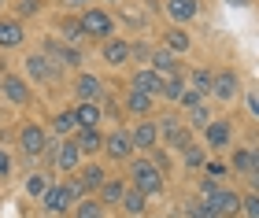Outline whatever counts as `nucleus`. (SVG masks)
<instances>
[{"label": "nucleus", "instance_id": "1", "mask_svg": "<svg viewBox=\"0 0 259 218\" xmlns=\"http://www.w3.org/2000/svg\"><path fill=\"white\" fill-rule=\"evenodd\" d=\"M130 178H134L137 192H145V196H159L163 192V170H156L148 159H137V163L130 167Z\"/></svg>", "mask_w": 259, "mask_h": 218}, {"label": "nucleus", "instance_id": "2", "mask_svg": "<svg viewBox=\"0 0 259 218\" xmlns=\"http://www.w3.org/2000/svg\"><path fill=\"white\" fill-rule=\"evenodd\" d=\"M78 26H81V33H85V37H104V41H108V37H111V30H115V22H111L108 11L89 8V11H81Z\"/></svg>", "mask_w": 259, "mask_h": 218}, {"label": "nucleus", "instance_id": "3", "mask_svg": "<svg viewBox=\"0 0 259 218\" xmlns=\"http://www.w3.org/2000/svg\"><path fill=\"white\" fill-rule=\"evenodd\" d=\"M19 148L26 155H45V148H49V133H45L37 122H26L19 130Z\"/></svg>", "mask_w": 259, "mask_h": 218}, {"label": "nucleus", "instance_id": "4", "mask_svg": "<svg viewBox=\"0 0 259 218\" xmlns=\"http://www.w3.org/2000/svg\"><path fill=\"white\" fill-rule=\"evenodd\" d=\"M204 207L215 214V218H233V214L241 211V196H237V192H230V189H219L211 200H204Z\"/></svg>", "mask_w": 259, "mask_h": 218}, {"label": "nucleus", "instance_id": "5", "mask_svg": "<svg viewBox=\"0 0 259 218\" xmlns=\"http://www.w3.org/2000/svg\"><path fill=\"white\" fill-rule=\"evenodd\" d=\"M0 93L8 96V104H19V107L30 104V85L22 82L19 74H4V78H0Z\"/></svg>", "mask_w": 259, "mask_h": 218}, {"label": "nucleus", "instance_id": "6", "mask_svg": "<svg viewBox=\"0 0 259 218\" xmlns=\"http://www.w3.org/2000/svg\"><path fill=\"white\" fill-rule=\"evenodd\" d=\"M207 93H215L222 104H230L233 96H237V74L233 71H222V74H211V89Z\"/></svg>", "mask_w": 259, "mask_h": 218}, {"label": "nucleus", "instance_id": "7", "mask_svg": "<svg viewBox=\"0 0 259 218\" xmlns=\"http://www.w3.org/2000/svg\"><path fill=\"white\" fill-rule=\"evenodd\" d=\"M41 203H45V211H49V214H67L74 200L67 196L63 185H49V189H45V196H41Z\"/></svg>", "mask_w": 259, "mask_h": 218}, {"label": "nucleus", "instance_id": "8", "mask_svg": "<svg viewBox=\"0 0 259 218\" xmlns=\"http://www.w3.org/2000/svg\"><path fill=\"white\" fill-rule=\"evenodd\" d=\"M26 41V30H22L19 19H0V48H19Z\"/></svg>", "mask_w": 259, "mask_h": 218}, {"label": "nucleus", "instance_id": "9", "mask_svg": "<svg viewBox=\"0 0 259 218\" xmlns=\"http://www.w3.org/2000/svg\"><path fill=\"white\" fill-rule=\"evenodd\" d=\"M26 74L33 78V82H41V85L56 82V67H52V60H45V56H30L26 60Z\"/></svg>", "mask_w": 259, "mask_h": 218}, {"label": "nucleus", "instance_id": "10", "mask_svg": "<svg viewBox=\"0 0 259 218\" xmlns=\"http://www.w3.org/2000/svg\"><path fill=\"white\" fill-rule=\"evenodd\" d=\"M104 93V85H100V78L97 74H78V82H74V96L81 100V104H93Z\"/></svg>", "mask_w": 259, "mask_h": 218}, {"label": "nucleus", "instance_id": "11", "mask_svg": "<svg viewBox=\"0 0 259 218\" xmlns=\"http://www.w3.org/2000/svg\"><path fill=\"white\" fill-rule=\"evenodd\" d=\"M134 89L145 96H163V78L156 71H137L134 74Z\"/></svg>", "mask_w": 259, "mask_h": 218}, {"label": "nucleus", "instance_id": "12", "mask_svg": "<svg viewBox=\"0 0 259 218\" xmlns=\"http://www.w3.org/2000/svg\"><path fill=\"white\" fill-rule=\"evenodd\" d=\"M167 15L174 22H189L200 15V0H167Z\"/></svg>", "mask_w": 259, "mask_h": 218}, {"label": "nucleus", "instance_id": "13", "mask_svg": "<svg viewBox=\"0 0 259 218\" xmlns=\"http://www.w3.org/2000/svg\"><path fill=\"white\" fill-rule=\"evenodd\" d=\"M126 60H130V44L126 41H119V37L104 41V63H108V67H122Z\"/></svg>", "mask_w": 259, "mask_h": 218}, {"label": "nucleus", "instance_id": "14", "mask_svg": "<svg viewBox=\"0 0 259 218\" xmlns=\"http://www.w3.org/2000/svg\"><path fill=\"white\" fill-rule=\"evenodd\" d=\"M104 148H108V155H111V159H126L130 152H134V141H130V133H126V130H115L108 141H104Z\"/></svg>", "mask_w": 259, "mask_h": 218}, {"label": "nucleus", "instance_id": "15", "mask_svg": "<svg viewBox=\"0 0 259 218\" xmlns=\"http://www.w3.org/2000/svg\"><path fill=\"white\" fill-rule=\"evenodd\" d=\"M159 133H163V141H167L170 148H185V144H189V133L178 126V119H163Z\"/></svg>", "mask_w": 259, "mask_h": 218}, {"label": "nucleus", "instance_id": "16", "mask_svg": "<svg viewBox=\"0 0 259 218\" xmlns=\"http://www.w3.org/2000/svg\"><path fill=\"white\" fill-rule=\"evenodd\" d=\"M156 137H159V126L156 122H141L134 133H130V141H134V148H152L156 144Z\"/></svg>", "mask_w": 259, "mask_h": 218}, {"label": "nucleus", "instance_id": "17", "mask_svg": "<svg viewBox=\"0 0 259 218\" xmlns=\"http://www.w3.org/2000/svg\"><path fill=\"white\" fill-rule=\"evenodd\" d=\"M74 144H78L81 155H93V152H100V148H104V137H100L97 130H78Z\"/></svg>", "mask_w": 259, "mask_h": 218}, {"label": "nucleus", "instance_id": "18", "mask_svg": "<svg viewBox=\"0 0 259 218\" xmlns=\"http://www.w3.org/2000/svg\"><path fill=\"white\" fill-rule=\"evenodd\" d=\"M78 159H81L78 144H74V141H67V144L60 148V155H56V167H60L63 174H70V170H78Z\"/></svg>", "mask_w": 259, "mask_h": 218}, {"label": "nucleus", "instance_id": "19", "mask_svg": "<svg viewBox=\"0 0 259 218\" xmlns=\"http://www.w3.org/2000/svg\"><path fill=\"white\" fill-rule=\"evenodd\" d=\"M74 119H78V130H97L100 107H97V104H78V107H74Z\"/></svg>", "mask_w": 259, "mask_h": 218}, {"label": "nucleus", "instance_id": "20", "mask_svg": "<svg viewBox=\"0 0 259 218\" xmlns=\"http://www.w3.org/2000/svg\"><path fill=\"white\" fill-rule=\"evenodd\" d=\"M174 67H178V63H174V52H170V48L152 52V71H156L159 78H163V74H167V78H174Z\"/></svg>", "mask_w": 259, "mask_h": 218}, {"label": "nucleus", "instance_id": "21", "mask_svg": "<svg viewBox=\"0 0 259 218\" xmlns=\"http://www.w3.org/2000/svg\"><path fill=\"white\" fill-rule=\"evenodd\" d=\"M233 167L244 170V174H255L259 170V148H241V152L233 155Z\"/></svg>", "mask_w": 259, "mask_h": 218}, {"label": "nucleus", "instance_id": "22", "mask_svg": "<svg viewBox=\"0 0 259 218\" xmlns=\"http://www.w3.org/2000/svg\"><path fill=\"white\" fill-rule=\"evenodd\" d=\"M45 52L56 56V60H63V63H81L78 48H67V44H56V41H45Z\"/></svg>", "mask_w": 259, "mask_h": 218}, {"label": "nucleus", "instance_id": "23", "mask_svg": "<svg viewBox=\"0 0 259 218\" xmlns=\"http://www.w3.org/2000/svg\"><path fill=\"white\" fill-rule=\"evenodd\" d=\"M230 141V126L226 122H207V144L211 148H226Z\"/></svg>", "mask_w": 259, "mask_h": 218}, {"label": "nucleus", "instance_id": "24", "mask_svg": "<svg viewBox=\"0 0 259 218\" xmlns=\"http://www.w3.org/2000/svg\"><path fill=\"white\" fill-rule=\"evenodd\" d=\"M126 196V185H122V181H104V185H100V203H119Z\"/></svg>", "mask_w": 259, "mask_h": 218}, {"label": "nucleus", "instance_id": "25", "mask_svg": "<svg viewBox=\"0 0 259 218\" xmlns=\"http://www.w3.org/2000/svg\"><path fill=\"white\" fill-rule=\"evenodd\" d=\"M78 178H81V185H85V189H100L104 181H108V178H104V167H97V163H89Z\"/></svg>", "mask_w": 259, "mask_h": 218}, {"label": "nucleus", "instance_id": "26", "mask_svg": "<svg viewBox=\"0 0 259 218\" xmlns=\"http://www.w3.org/2000/svg\"><path fill=\"white\" fill-rule=\"evenodd\" d=\"M74 126H78V119H74V111H60V115H56V119H52V133H60V137H67L70 130H74Z\"/></svg>", "mask_w": 259, "mask_h": 218}, {"label": "nucleus", "instance_id": "27", "mask_svg": "<svg viewBox=\"0 0 259 218\" xmlns=\"http://www.w3.org/2000/svg\"><path fill=\"white\" fill-rule=\"evenodd\" d=\"M122 207H126V214H141V211H145V192L130 189L126 196H122Z\"/></svg>", "mask_w": 259, "mask_h": 218}, {"label": "nucleus", "instance_id": "28", "mask_svg": "<svg viewBox=\"0 0 259 218\" xmlns=\"http://www.w3.org/2000/svg\"><path fill=\"white\" fill-rule=\"evenodd\" d=\"M74 214H78V218H104V203H100V200H81Z\"/></svg>", "mask_w": 259, "mask_h": 218}, {"label": "nucleus", "instance_id": "29", "mask_svg": "<svg viewBox=\"0 0 259 218\" xmlns=\"http://www.w3.org/2000/svg\"><path fill=\"white\" fill-rule=\"evenodd\" d=\"M167 48L170 52H185V48H189V33H185V30H170L167 33Z\"/></svg>", "mask_w": 259, "mask_h": 218}, {"label": "nucleus", "instance_id": "30", "mask_svg": "<svg viewBox=\"0 0 259 218\" xmlns=\"http://www.w3.org/2000/svg\"><path fill=\"white\" fill-rule=\"evenodd\" d=\"M52 181L45 178V174H33V178H26V192L30 196H45V189H49Z\"/></svg>", "mask_w": 259, "mask_h": 218}, {"label": "nucleus", "instance_id": "31", "mask_svg": "<svg viewBox=\"0 0 259 218\" xmlns=\"http://www.w3.org/2000/svg\"><path fill=\"white\" fill-rule=\"evenodd\" d=\"M15 11H19V22L22 19H30V15H37V11H41V0H19V4H15Z\"/></svg>", "mask_w": 259, "mask_h": 218}, {"label": "nucleus", "instance_id": "32", "mask_svg": "<svg viewBox=\"0 0 259 218\" xmlns=\"http://www.w3.org/2000/svg\"><path fill=\"white\" fill-rule=\"evenodd\" d=\"M126 104H130V111H148L152 107V96H145V93H137V89H134V93L126 96Z\"/></svg>", "mask_w": 259, "mask_h": 218}, {"label": "nucleus", "instance_id": "33", "mask_svg": "<svg viewBox=\"0 0 259 218\" xmlns=\"http://www.w3.org/2000/svg\"><path fill=\"white\" fill-rule=\"evenodd\" d=\"M193 89L196 93H207L211 89V71H193Z\"/></svg>", "mask_w": 259, "mask_h": 218}, {"label": "nucleus", "instance_id": "34", "mask_svg": "<svg viewBox=\"0 0 259 218\" xmlns=\"http://www.w3.org/2000/svg\"><path fill=\"white\" fill-rule=\"evenodd\" d=\"M185 163H189V167H204V148L185 144Z\"/></svg>", "mask_w": 259, "mask_h": 218}, {"label": "nucleus", "instance_id": "35", "mask_svg": "<svg viewBox=\"0 0 259 218\" xmlns=\"http://www.w3.org/2000/svg\"><path fill=\"white\" fill-rule=\"evenodd\" d=\"M163 96L167 100H182V82L178 78H167V82H163Z\"/></svg>", "mask_w": 259, "mask_h": 218}, {"label": "nucleus", "instance_id": "36", "mask_svg": "<svg viewBox=\"0 0 259 218\" xmlns=\"http://www.w3.org/2000/svg\"><path fill=\"white\" fill-rule=\"evenodd\" d=\"M63 189H67V196H70V200H81V196H85V192H89L85 185H81V178H70V181H67Z\"/></svg>", "mask_w": 259, "mask_h": 218}, {"label": "nucleus", "instance_id": "37", "mask_svg": "<svg viewBox=\"0 0 259 218\" xmlns=\"http://www.w3.org/2000/svg\"><path fill=\"white\" fill-rule=\"evenodd\" d=\"M241 211L248 214V218H259V196H244L241 200Z\"/></svg>", "mask_w": 259, "mask_h": 218}, {"label": "nucleus", "instance_id": "38", "mask_svg": "<svg viewBox=\"0 0 259 218\" xmlns=\"http://www.w3.org/2000/svg\"><path fill=\"white\" fill-rule=\"evenodd\" d=\"M200 96H204V93L189 89V93H182V104H185V107H200Z\"/></svg>", "mask_w": 259, "mask_h": 218}, {"label": "nucleus", "instance_id": "39", "mask_svg": "<svg viewBox=\"0 0 259 218\" xmlns=\"http://www.w3.org/2000/svg\"><path fill=\"white\" fill-rule=\"evenodd\" d=\"M211 119H207V107L200 104V107H193V126H207Z\"/></svg>", "mask_w": 259, "mask_h": 218}, {"label": "nucleus", "instance_id": "40", "mask_svg": "<svg viewBox=\"0 0 259 218\" xmlns=\"http://www.w3.org/2000/svg\"><path fill=\"white\" fill-rule=\"evenodd\" d=\"M189 218H215V214H211L204 203H193V207H189Z\"/></svg>", "mask_w": 259, "mask_h": 218}, {"label": "nucleus", "instance_id": "41", "mask_svg": "<svg viewBox=\"0 0 259 218\" xmlns=\"http://www.w3.org/2000/svg\"><path fill=\"white\" fill-rule=\"evenodd\" d=\"M152 159H156V163H152V167H156V170H163V167H170V159H167V152H156V155H152Z\"/></svg>", "mask_w": 259, "mask_h": 218}, {"label": "nucleus", "instance_id": "42", "mask_svg": "<svg viewBox=\"0 0 259 218\" xmlns=\"http://www.w3.org/2000/svg\"><path fill=\"white\" fill-rule=\"evenodd\" d=\"M8 170H11V163H8V155H4V152H0V178H4V174H8Z\"/></svg>", "mask_w": 259, "mask_h": 218}, {"label": "nucleus", "instance_id": "43", "mask_svg": "<svg viewBox=\"0 0 259 218\" xmlns=\"http://www.w3.org/2000/svg\"><path fill=\"white\" fill-rule=\"evenodd\" d=\"M248 111H252V115H259V96H255V93L248 96Z\"/></svg>", "mask_w": 259, "mask_h": 218}, {"label": "nucleus", "instance_id": "44", "mask_svg": "<svg viewBox=\"0 0 259 218\" xmlns=\"http://www.w3.org/2000/svg\"><path fill=\"white\" fill-rule=\"evenodd\" d=\"M226 4H233V8H244V4H248V0H226Z\"/></svg>", "mask_w": 259, "mask_h": 218}, {"label": "nucleus", "instance_id": "45", "mask_svg": "<svg viewBox=\"0 0 259 218\" xmlns=\"http://www.w3.org/2000/svg\"><path fill=\"white\" fill-rule=\"evenodd\" d=\"M252 185H255V189H259V170H255V174H252Z\"/></svg>", "mask_w": 259, "mask_h": 218}, {"label": "nucleus", "instance_id": "46", "mask_svg": "<svg viewBox=\"0 0 259 218\" xmlns=\"http://www.w3.org/2000/svg\"><path fill=\"white\" fill-rule=\"evenodd\" d=\"M74 4H89V0H74Z\"/></svg>", "mask_w": 259, "mask_h": 218}, {"label": "nucleus", "instance_id": "47", "mask_svg": "<svg viewBox=\"0 0 259 218\" xmlns=\"http://www.w3.org/2000/svg\"><path fill=\"white\" fill-rule=\"evenodd\" d=\"M49 218H63V214H49Z\"/></svg>", "mask_w": 259, "mask_h": 218}, {"label": "nucleus", "instance_id": "48", "mask_svg": "<svg viewBox=\"0 0 259 218\" xmlns=\"http://www.w3.org/2000/svg\"><path fill=\"white\" fill-rule=\"evenodd\" d=\"M0 8H4V0H0Z\"/></svg>", "mask_w": 259, "mask_h": 218}, {"label": "nucleus", "instance_id": "49", "mask_svg": "<svg viewBox=\"0 0 259 218\" xmlns=\"http://www.w3.org/2000/svg\"><path fill=\"white\" fill-rule=\"evenodd\" d=\"M108 4H115V0H108Z\"/></svg>", "mask_w": 259, "mask_h": 218}]
</instances>
